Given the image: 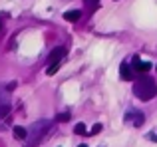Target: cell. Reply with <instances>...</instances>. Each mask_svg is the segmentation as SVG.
<instances>
[{"instance_id": "6da1fadb", "label": "cell", "mask_w": 157, "mask_h": 147, "mask_svg": "<svg viewBox=\"0 0 157 147\" xmlns=\"http://www.w3.org/2000/svg\"><path fill=\"white\" fill-rule=\"evenodd\" d=\"M133 93L139 97V100L149 101V100H153V97L157 96V84L151 80V77L143 76V77H139V80H135V84H133Z\"/></svg>"}, {"instance_id": "7a4b0ae2", "label": "cell", "mask_w": 157, "mask_h": 147, "mask_svg": "<svg viewBox=\"0 0 157 147\" xmlns=\"http://www.w3.org/2000/svg\"><path fill=\"white\" fill-rule=\"evenodd\" d=\"M143 113L141 111H135V109H131V111H127L125 113V117H123V121L125 123H131V125H135V127H139V125L143 123Z\"/></svg>"}, {"instance_id": "3957f363", "label": "cell", "mask_w": 157, "mask_h": 147, "mask_svg": "<svg viewBox=\"0 0 157 147\" xmlns=\"http://www.w3.org/2000/svg\"><path fill=\"white\" fill-rule=\"evenodd\" d=\"M64 54H66V48L64 46H58V48H54V50L48 54V66H54V64H60V60L64 58Z\"/></svg>"}, {"instance_id": "277c9868", "label": "cell", "mask_w": 157, "mask_h": 147, "mask_svg": "<svg viewBox=\"0 0 157 147\" xmlns=\"http://www.w3.org/2000/svg\"><path fill=\"white\" fill-rule=\"evenodd\" d=\"M50 129V121H46V119H42V121H38V123H34V139L38 141L40 137L44 135V133Z\"/></svg>"}, {"instance_id": "5b68a950", "label": "cell", "mask_w": 157, "mask_h": 147, "mask_svg": "<svg viewBox=\"0 0 157 147\" xmlns=\"http://www.w3.org/2000/svg\"><path fill=\"white\" fill-rule=\"evenodd\" d=\"M119 76H121V80H125V81L133 80V68L129 66V62H121V66H119Z\"/></svg>"}, {"instance_id": "8992f818", "label": "cell", "mask_w": 157, "mask_h": 147, "mask_svg": "<svg viewBox=\"0 0 157 147\" xmlns=\"http://www.w3.org/2000/svg\"><path fill=\"white\" fill-rule=\"evenodd\" d=\"M133 68L137 72H149L151 70V62H145V60H139L137 56L133 58Z\"/></svg>"}, {"instance_id": "52a82bcc", "label": "cell", "mask_w": 157, "mask_h": 147, "mask_svg": "<svg viewBox=\"0 0 157 147\" xmlns=\"http://www.w3.org/2000/svg\"><path fill=\"white\" fill-rule=\"evenodd\" d=\"M82 12L80 10H70V12H64V20H68V22H76V20H80Z\"/></svg>"}, {"instance_id": "ba28073f", "label": "cell", "mask_w": 157, "mask_h": 147, "mask_svg": "<svg viewBox=\"0 0 157 147\" xmlns=\"http://www.w3.org/2000/svg\"><path fill=\"white\" fill-rule=\"evenodd\" d=\"M12 133H14L16 139H26V135H28V131L24 127H14V131H12Z\"/></svg>"}, {"instance_id": "9c48e42d", "label": "cell", "mask_w": 157, "mask_h": 147, "mask_svg": "<svg viewBox=\"0 0 157 147\" xmlns=\"http://www.w3.org/2000/svg\"><path fill=\"white\" fill-rule=\"evenodd\" d=\"M74 133H78V135H86V133H88V129H86L84 123H78L76 127H74Z\"/></svg>"}, {"instance_id": "30bf717a", "label": "cell", "mask_w": 157, "mask_h": 147, "mask_svg": "<svg viewBox=\"0 0 157 147\" xmlns=\"http://www.w3.org/2000/svg\"><path fill=\"white\" fill-rule=\"evenodd\" d=\"M58 70H60V64H54V66H48L46 68V74H48V76H54Z\"/></svg>"}, {"instance_id": "8fae6325", "label": "cell", "mask_w": 157, "mask_h": 147, "mask_svg": "<svg viewBox=\"0 0 157 147\" xmlns=\"http://www.w3.org/2000/svg\"><path fill=\"white\" fill-rule=\"evenodd\" d=\"M8 111H10V105H8V104H4V105H0V117H4V115H8Z\"/></svg>"}, {"instance_id": "7c38bea8", "label": "cell", "mask_w": 157, "mask_h": 147, "mask_svg": "<svg viewBox=\"0 0 157 147\" xmlns=\"http://www.w3.org/2000/svg\"><path fill=\"white\" fill-rule=\"evenodd\" d=\"M56 119L58 121H68L70 119V113L68 111H66V113H60V115H56Z\"/></svg>"}, {"instance_id": "4fadbf2b", "label": "cell", "mask_w": 157, "mask_h": 147, "mask_svg": "<svg viewBox=\"0 0 157 147\" xmlns=\"http://www.w3.org/2000/svg\"><path fill=\"white\" fill-rule=\"evenodd\" d=\"M100 131H101V123H96V125L92 127V131H90V133H100Z\"/></svg>"}, {"instance_id": "5bb4252c", "label": "cell", "mask_w": 157, "mask_h": 147, "mask_svg": "<svg viewBox=\"0 0 157 147\" xmlns=\"http://www.w3.org/2000/svg\"><path fill=\"white\" fill-rule=\"evenodd\" d=\"M98 2H100V0H86V4H88V6H90V8H94V6H96V4H98Z\"/></svg>"}, {"instance_id": "9a60e30c", "label": "cell", "mask_w": 157, "mask_h": 147, "mask_svg": "<svg viewBox=\"0 0 157 147\" xmlns=\"http://www.w3.org/2000/svg\"><path fill=\"white\" fill-rule=\"evenodd\" d=\"M0 30H2V20H0Z\"/></svg>"}, {"instance_id": "2e32d148", "label": "cell", "mask_w": 157, "mask_h": 147, "mask_svg": "<svg viewBox=\"0 0 157 147\" xmlns=\"http://www.w3.org/2000/svg\"><path fill=\"white\" fill-rule=\"evenodd\" d=\"M78 147H86V145H78Z\"/></svg>"}, {"instance_id": "e0dca14e", "label": "cell", "mask_w": 157, "mask_h": 147, "mask_svg": "<svg viewBox=\"0 0 157 147\" xmlns=\"http://www.w3.org/2000/svg\"><path fill=\"white\" fill-rule=\"evenodd\" d=\"M155 70H157V68H155Z\"/></svg>"}]
</instances>
